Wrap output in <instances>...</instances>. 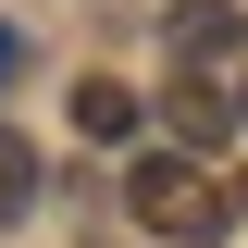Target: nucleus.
<instances>
[{
	"mask_svg": "<svg viewBox=\"0 0 248 248\" xmlns=\"http://www.w3.org/2000/svg\"><path fill=\"white\" fill-rule=\"evenodd\" d=\"M124 211L149 223V236H174V248H211L223 223H236V186H223L211 161H186V149H137V174H124Z\"/></svg>",
	"mask_w": 248,
	"mask_h": 248,
	"instance_id": "1",
	"label": "nucleus"
},
{
	"mask_svg": "<svg viewBox=\"0 0 248 248\" xmlns=\"http://www.w3.org/2000/svg\"><path fill=\"white\" fill-rule=\"evenodd\" d=\"M161 124H174V149L186 161H211V149H236V87H211V75H186V87H161Z\"/></svg>",
	"mask_w": 248,
	"mask_h": 248,
	"instance_id": "2",
	"label": "nucleus"
},
{
	"mask_svg": "<svg viewBox=\"0 0 248 248\" xmlns=\"http://www.w3.org/2000/svg\"><path fill=\"white\" fill-rule=\"evenodd\" d=\"M75 137H87V149H124V137H137V87H124V75H87V87H75Z\"/></svg>",
	"mask_w": 248,
	"mask_h": 248,
	"instance_id": "4",
	"label": "nucleus"
},
{
	"mask_svg": "<svg viewBox=\"0 0 248 248\" xmlns=\"http://www.w3.org/2000/svg\"><path fill=\"white\" fill-rule=\"evenodd\" d=\"M25 211H37V137L0 124V223H25Z\"/></svg>",
	"mask_w": 248,
	"mask_h": 248,
	"instance_id": "5",
	"label": "nucleus"
},
{
	"mask_svg": "<svg viewBox=\"0 0 248 248\" xmlns=\"http://www.w3.org/2000/svg\"><path fill=\"white\" fill-rule=\"evenodd\" d=\"M236 112H248V87H236Z\"/></svg>",
	"mask_w": 248,
	"mask_h": 248,
	"instance_id": "7",
	"label": "nucleus"
},
{
	"mask_svg": "<svg viewBox=\"0 0 248 248\" xmlns=\"http://www.w3.org/2000/svg\"><path fill=\"white\" fill-rule=\"evenodd\" d=\"M161 50H174L186 75H199V62H236L248 50V13L236 0H174V13H161Z\"/></svg>",
	"mask_w": 248,
	"mask_h": 248,
	"instance_id": "3",
	"label": "nucleus"
},
{
	"mask_svg": "<svg viewBox=\"0 0 248 248\" xmlns=\"http://www.w3.org/2000/svg\"><path fill=\"white\" fill-rule=\"evenodd\" d=\"M13 62H25V50H13V25H0V75H13Z\"/></svg>",
	"mask_w": 248,
	"mask_h": 248,
	"instance_id": "6",
	"label": "nucleus"
}]
</instances>
